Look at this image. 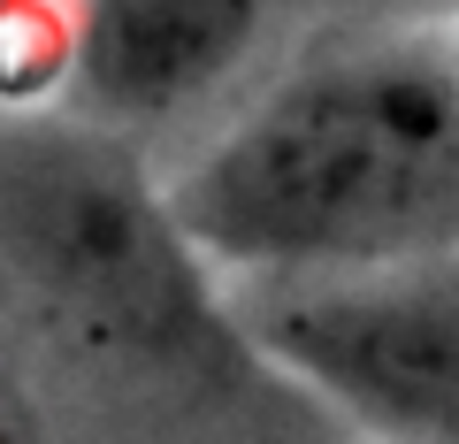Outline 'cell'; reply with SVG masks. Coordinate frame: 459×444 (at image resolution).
<instances>
[{"mask_svg": "<svg viewBox=\"0 0 459 444\" xmlns=\"http://www.w3.org/2000/svg\"><path fill=\"white\" fill-rule=\"evenodd\" d=\"M238 353L299 376L376 444H459L452 261L376 276H268L222 299Z\"/></svg>", "mask_w": 459, "mask_h": 444, "instance_id": "obj_3", "label": "cell"}, {"mask_svg": "<svg viewBox=\"0 0 459 444\" xmlns=\"http://www.w3.org/2000/svg\"><path fill=\"white\" fill-rule=\"evenodd\" d=\"M192 261L230 276H376L452 261L459 77L444 47L329 54L268 84L161 192Z\"/></svg>", "mask_w": 459, "mask_h": 444, "instance_id": "obj_1", "label": "cell"}, {"mask_svg": "<svg viewBox=\"0 0 459 444\" xmlns=\"http://www.w3.org/2000/svg\"><path fill=\"white\" fill-rule=\"evenodd\" d=\"M268 0H84L62 84L77 123L123 138L184 116L253 54Z\"/></svg>", "mask_w": 459, "mask_h": 444, "instance_id": "obj_4", "label": "cell"}, {"mask_svg": "<svg viewBox=\"0 0 459 444\" xmlns=\"http://www.w3.org/2000/svg\"><path fill=\"white\" fill-rule=\"evenodd\" d=\"M0 276L100 368L177 383L238 353L131 146L77 116H0Z\"/></svg>", "mask_w": 459, "mask_h": 444, "instance_id": "obj_2", "label": "cell"}, {"mask_svg": "<svg viewBox=\"0 0 459 444\" xmlns=\"http://www.w3.org/2000/svg\"><path fill=\"white\" fill-rule=\"evenodd\" d=\"M62 54H69V23L54 16V0H0V100H8V116L62 84Z\"/></svg>", "mask_w": 459, "mask_h": 444, "instance_id": "obj_5", "label": "cell"}, {"mask_svg": "<svg viewBox=\"0 0 459 444\" xmlns=\"http://www.w3.org/2000/svg\"><path fill=\"white\" fill-rule=\"evenodd\" d=\"M360 8H398L406 16V8H444V0H360Z\"/></svg>", "mask_w": 459, "mask_h": 444, "instance_id": "obj_7", "label": "cell"}, {"mask_svg": "<svg viewBox=\"0 0 459 444\" xmlns=\"http://www.w3.org/2000/svg\"><path fill=\"white\" fill-rule=\"evenodd\" d=\"M0 444H54L47 414H39V398L23 391L8 368H0Z\"/></svg>", "mask_w": 459, "mask_h": 444, "instance_id": "obj_6", "label": "cell"}]
</instances>
